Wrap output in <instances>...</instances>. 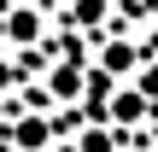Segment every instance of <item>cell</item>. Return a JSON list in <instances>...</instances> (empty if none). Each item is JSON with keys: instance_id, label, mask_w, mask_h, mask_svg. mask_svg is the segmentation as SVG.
Segmentation results:
<instances>
[{"instance_id": "cell-1", "label": "cell", "mask_w": 158, "mask_h": 152, "mask_svg": "<svg viewBox=\"0 0 158 152\" xmlns=\"http://www.w3.org/2000/svg\"><path fill=\"white\" fill-rule=\"evenodd\" d=\"M129 64H135V47H129V41H106L100 70H106V76H117V70H129Z\"/></svg>"}, {"instance_id": "cell-2", "label": "cell", "mask_w": 158, "mask_h": 152, "mask_svg": "<svg viewBox=\"0 0 158 152\" xmlns=\"http://www.w3.org/2000/svg\"><path fill=\"white\" fill-rule=\"evenodd\" d=\"M6 29H12V41H35V29H41V18H35V12H29V6H18V12H12V23H6Z\"/></svg>"}, {"instance_id": "cell-3", "label": "cell", "mask_w": 158, "mask_h": 152, "mask_svg": "<svg viewBox=\"0 0 158 152\" xmlns=\"http://www.w3.org/2000/svg\"><path fill=\"white\" fill-rule=\"evenodd\" d=\"M141 111H147V100H141V94H117V100H111V117H117V123H135Z\"/></svg>"}, {"instance_id": "cell-4", "label": "cell", "mask_w": 158, "mask_h": 152, "mask_svg": "<svg viewBox=\"0 0 158 152\" xmlns=\"http://www.w3.org/2000/svg\"><path fill=\"white\" fill-rule=\"evenodd\" d=\"M18 146H47V123H35V117H29V123H18Z\"/></svg>"}, {"instance_id": "cell-5", "label": "cell", "mask_w": 158, "mask_h": 152, "mask_svg": "<svg viewBox=\"0 0 158 152\" xmlns=\"http://www.w3.org/2000/svg\"><path fill=\"white\" fill-rule=\"evenodd\" d=\"M53 94H64V100L76 94V64H64V70H53Z\"/></svg>"}, {"instance_id": "cell-6", "label": "cell", "mask_w": 158, "mask_h": 152, "mask_svg": "<svg viewBox=\"0 0 158 152\" xmlns=\"http://www.w3.org/2000/svg\"><path fill=\"white\" fill-rule=\"evenodd\" d=\"M111 146V135H100V129H88V135H82V152H106Z\"/></svg>"}, {"instance_id": "cell-7", "label": "cell", "mask_w": 158, "mask_h": 152, "mask_svg": "<svg viewBox=\"0 0 158 152\" xmlns=\"http://www.w3.org/2000/svg\"><path fill=\"white\" fill-rule=\"evenodd\" d=\"M106 12V0H76V18H100Z\"/></svg>"}, {"instance_id": "cell-8", "label": "cell", "mask_w": 158, "mask_h": 152, "mask_svg": "<svg viewBox=\"0 0 158 152\" xmlns=\"http://www.w3.org/2000/svg\"><path fill=\"white\" fill-rule=\"evenodd\" d=\"M12 82H18V70H12V64L0 59V88H12Z\"/></svg>"}]
</instances>
